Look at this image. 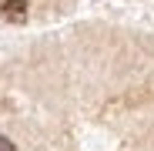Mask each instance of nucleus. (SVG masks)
<instances>
[{
	"instance_id": "nucleus-1",
	"label": "nucleus",
	"mask_w": 154,
	"mask_h": 151,
	"mask_svg": "<svg viewBox=\"0 0 154 151\" xmlns=\"http://www.w3.org/2000/svg\"><path fill=\"white\" fill-rule=\"evenodd\" d=\"M0 17L10 24H23L27 20V0H0Z\"/></svg>"
},
{
	"instance_id": "nucleus-2",
	"label": "nucleus",
	"mask_w": 154,
	"mask_h": 151,
	"mask_svg": "<svg viewBox=\"0 0 154 151\" xmlns=\"http://www.w3.org/2000/svg\"><path fill=\"white\" fill-rule=\"evenodd\" d=\"M0 151H17V148H14V141H10V138L0 134Z\"/></svg>"
}]
</instances>
